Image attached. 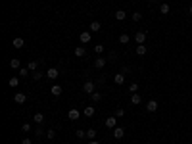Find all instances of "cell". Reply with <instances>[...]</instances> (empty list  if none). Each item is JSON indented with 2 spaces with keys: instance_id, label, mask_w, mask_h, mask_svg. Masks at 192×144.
Wrapping results in <instances>:
<instances>
[{
  "instance_id": "cell-21",
  "label": "cell",
  "mask_w": 192,
  "mask_h": 144,
  "mask_svg": "<svg viewBox=\"0 0 192 144\" xmlns=\"http://www.w3.org/2000/svg\"><path fill=\"white\" fill-rule=\"evenodd\" d=\"M33 121L37 123V125H42V123H44V115L42 114H35L33 115Z\"/></svg>"
},
{
  "instance_id": "cell-4",
  "label": "cell",
  "mask_w": 192,
  "mask_h": 144,
  "mask_svg": "<svg viewBox=\"0 0 192 144\" xmlns=\"http://www.w3.org/2000/svg\"><path fill=\"white\" fill-rule=\"evenodd\" d=\"M134 42L144 44V42H146V33H144V31H138V33H134Z\"/></svg>"
},
{
  "instance_id": "cell-19",
  "label": "cell",
  "mask_w": 192,
  "mask_h": 144,
  "mask_svg": "<svg viewBox=\"0 0 192 144\" xmlns=\"http://www.w3.org/2000/svg\"><path fill=\"white\" fill-rule=\"evenodd\" d=\"M37 67H39V60H31L29 64H27V69L29 71H37Z\"/></svg>"
},
{
  "instance_id": "cell-3",
  "label": "cell",
  "mask_w": 192,
  "mask_h": 144,
  "mask_svg": "<svg viewBox=\"0 0 192 144\" xmlns=\"http://www.w3.org/2000/svg\"><path fill=\"white\" fill-rule=\"evenodd\" d=\"M104 125H106L108 129H112V131H113V129L117 127V117H115V115H113V117H108V119L104 121Z\"/></svg>"
},
{
  "instance_id": "cell-41",
  "label": "cell",
  "mask_w": 192,
  "mask_h": 144,
  "mask_svg": "<svg viewBox=\"0 0 192 144\" xmlns=\"http://www.w3.org/2000/svg\"><path fill=\"white\" fill-rule=\"evenodd\" d=\"M188 14H190V15H192V6H190V8H188Z\"/></svg>"
},
{
  "instance_id": "cell-35",
  "label": "cell",
  "mask_w": 192,
  "mask_h": 144,
  "mask_svg": "<svg viewBox=\"0 0 192 144\" xmlns=\"http://www.w3.org/2000/svg\"><path fill=\"white\" fill-rule=\"evenodd\" d=\"M125 115V110H123V108H117L115 110V117H123Z\"/></svg>"
},
{
  "instance_id": "cell-11",
  "label": "cell",
  "mask_w": 192,
  "mask_h": 144,
  "mask_svg": "<svg viewBox=\"0 0 192 144\" xmlns=\"http://www.w3.org/2000/svg\"><path fill=\"white\" fill-rule=\"evenodd\" d=\"M58 69H56V67H50L48 71H46V77H48V79H52V81H54V79H58Z\"/></svg>"
},
{
  "instance_id": "cell-36",
  "label": "cell",
  "mask_w": 192,
  "mask_h": 144,
  "mask_svg": "<svg viewBox=\"0 0 192 144\" xmlns=\"http://www.w3.org/2000/svg\"><path fill=\"white\" fill-rule=\"evenodd\" d=\"M94 52H96V54H102V52H104V44H96V46H94Z\"/></svg>"
},
{
  "instance_id": "cell-26",
  "label": "cell",
  "mask_w": 192,
  "mask_h": 144,
  "mask_svg": "<svg viewBox=\"0 0 192 144\" xmlns=\"http://www.w3.org/2000/svg\"><path fill=\"white\" fill-rule=\"evenodd\" d=\"M83 114H85L87 117H92V115H94V108H92V106H87L85 110H83Z\"/></svg>"
},
{
  "instance_id": "cell-29",
  "label": "cell",
  "mask_w": 192,
  "mask_h": 144,
  "mask_svg": "<svg viewBox=\"0 0 192 144\" xmlns=\"http://www.w3.org/2000/svg\"><path fill=\"white\" fill-rule=\"evenodd\" d=\"M75 136H77V138H87V131L77 129V131H75Z\"/></svg>"
},
{
  "instance_id": "cell-13",
  "label": "cell",
  "mask_w": 192,
  "mask_h": 144,
  "mask_svg": "<svg viewBox=\"0 0 192 144\" xmlns=\"http://www.w3.org/2000/svg\"><path fill=\"white\" fill-rule=\"evenodd\" d=\"M10 67H12V69H21V61H19V58H12V60H10Z\"/></svg>"
},
{
  "instance_id": "cell-30",
  "label": "cell",
  "mask_w": 192,
  "mask_h": 144,
  "mask_svg": "<svg viewBox=\"0 0 192 144\" xmlns=\"http://www.w3.org/2000/svg\"><path fill=\"white\" fill-rule=\"evenodd\" d=\"M46 138L54 140V138H56V131H54V129H48V131H46Z\"/></svg>"
},
{
  "instance_id": "cell-28",
  "label": "cell",
  "mask_w": 192,
  "mask_h": 144,
  "mask_svg": "<svg viewBox=\"0 0 192 144\" xmlns=\"http://www.w3.org/2000/svg\"><path fill=\"white\" fill-rule=\"evenodd\" d=\"M131 19H133V21H140V19H142V14H140V12H133V14H131Z\"/></svg>"
},
{
  "instance_id": "cell-17",
  "label": "cell",
  "mask_w": 192,
  "mask_h": 144,
  "mask_svg": "<svg viewBox=\"0 0 192 144\" xmlns=\"http://www.w3.org/2000/svg\"><path fill=\"white\" fill-rule=\"evenodd\" d=\"M169 12H171V6H169V4H167V2H163V4H162V6H159V14H163V15H167Z\"/></svg>"
},
{
  "instance_id": "cell-10",
  "label": "cell",
  "mask_w": 192,
  "mask_h": 144,
  "mask_svg": "<svg viewBox=\"0 0 192 144\" xmlns=\"http://www.w3.org/2000/svg\"><path fill=\"white\" fill-rule=\"evenodd\" d=\"M100 29H102L100 21H90V25H89V31H90V33H98Z\"/></svg>"
},
{
  "instance_id": "cell-24",
  "label": "cell",
  "mask_w": 192,
  "mask_h": 144,
  "mask_svg": "<svg viewBox=\"0 0 192 144\" xmlns=\"http://www.w3.org/2000/svg\"><path fill=\"white\" fill-rule=\"evenodd\" d=\"M129 40H131V37H129L127 33H121V35H119V42H121V44H129Z\"/></svg>"
},
{
  "instance_id": "cell-40",
  "label": "cell",
  "mask_w": 192,
  "mask_h": 144,
  "mask_svg": "<svg viewBox=\"0 0 192 144\" xmlns=\"http://www.w3.org/2000/svg\"><path fill=\"white\" fill-rule=\"evenodd\" d=\"M90 144H100V142H98V140H90Z\"/></svg>"
},
{
  "instance_id": "cell-18",
  "label": "cell",
  "mask_w": 192,
  "mask_h": 144,
  "mask_svg": "<svg viewBox=\"0 0 192 144\" xmlns=\"http://www.w3.org/2000/svg\"><path fill=\"white\" fill-rule=\"evenodd\" d=\"M19 79H21V77H10L8 85L12 86V89H15V86H19Z\"/></svg>"
},
{
  "instance_id": "cell-31",
  "label": "cell",
  "mask_w": 192,
  "mask_h": 144,
  "mask_svg": "<svg viewBox=\"0 0 192 144\" xmlns=\"http://www.w3.org/2000/svg\"><path fill=\"white\" fill-rule=\"evenodd\" d=\"M129 92H131V94L138 92V85H137V83H131V85H129Z\"/></svg>"
},
{
  "instance_id": "cell-27",
  "label": "cell",
  "mask_w": 192,
  "mask_h": 144,
  "mask_svg": "<svg viewBox=\"0 0 192 144\" xmlns=\"http://www.w3.org/2000/svg\"><path fill=\"white\" fill-rule=\"evenodd\" d=\"M87 138H89V140H94V138H96V129H89V131H87Z\"/></svg>"
},
{
  "instance_id": "cell-9",
  "label": "cell",
  "mask_w": 192,
  "mask_h": 144,
  "mask_svg": "<svg viewBox=\"0 0 192 144\" xmlns=\"http://www.w3.org/2000/svg\"><path fill=\"white\" fill-rule=\"evenodd\" d=\"M106 64H108V60H106V58H102V56H100V58H96V60H94V67H96V69H102Z\"/></svg>"
},
{
  "instance_id": "cell-38",
  "label": "cell",
  "mask_w": 192,
  "mask_h": 144,
  "mask_svg": "<svg viewBox=\"0 0 192 144\" xmlns=\"http://www.w3.org/2000/svg\"><path fill=\"white\" fill-rule=\"evenodd\" d=\"M35 135H37V136H42V129H40V127H37V129H35Z\"/></svg>"
},
{
  "instance_id": "cell-15",
  "label": "cell",
  "mask_w": 192,
  "mask_h": 144,
  "mask_svg": "<svg viewBox=\"0 0 192 144\" xmlns=\"http://www.w3.org/2000/svg\"><path fill=\"white\" fill-rule=\"evenodd\" d=\"M140 102H142V96L138 94V92H134V94H131V104H133V106L140 104Z\"/></svg>"
},
{
  "instance_id": "cell-34",
  "label": "cell",
  "mask_w": 192,
  "mask_h": 144,
  "mask_svg": "<svg viewBox=\"0 0 192 144\" xmlns=\"http://www.w3.org/2000/svg\"><path fill=\"white\" fill-rule=\"evenodd\" d=\"M33 79L35 81H40V79H42V73H40V71H33Z\"/></svg>"
},
{
  "instance_id": "cell-8",
  "label": "cell",
  "mask_w": 192,
  "mask_h": 144,
  "mask_svg": "<svg viewBox=\"0 0 192 144\" xmlns=\"http://www.w3.org/2000/svg\"><path fill=\"white\" fill-rule=\"evenodd\" d=\"M67 117L75 121V119H79V117H81V111H79V110H75V108H71V110L67 111Z\"/></svg>"
},
{
  "instance_id": "cell-25",
  "label": "cell",
  "mask_w": 192,
  "mask_h": 144,
  "mask_svg": "<svg viewBox=\"0 0 192 144\" xmlns=\"http://www.w3.org/2000/svg\"><path fill=\"white\" fill-rule=\"evenodd\" d=\"M146 52H148L146 44H138V46H137V54H138V56H144Z\"/></svg>"
},
{
  "instance_id": "cell-22",
  "label": "cell",
  "mask_w": 192,
  "mask_h": 144,
  "mask_svg": "<svg viewBox=\"0 0 192 144\" xmlns=\"http://www.w3.org/2000/svg\"><path fill=\"white\" fill-rule=\"evenodd\" d=\"M102 98H104V96H102V92H92V94H90V100L94 102V104H96V102H100Z\"/></svg>"
},
{
  "instance_id": "cell-2",
  "label": "cell",
  "mask_w": 192,
  "mask_h": 144,
  "mask_svg": "<svg viewBox=\"0 0 192 144\" xmlns=\"http://www.w3.org/2000/svg\"><path fill=\"white\" fill-rule=\"evenodd\" d=\"M14 102L15 104H25V102H27V94H25V92H15Z\"/></svg>"
},
{
  "instance_id": "cell-23",
  "label": "cell",
  "mask_w": 192,
  "mask_h": 144,
  "mask_svg": "<svg viewBox=\"0 0 192 144\" xmlns=\"http://www.w3.org/2000/svg\"><path fill=\"white\" fill-rule=\"evenodd\" d=\"M125 17H127V12H123V10H117V12H115V19H117V21H123Z\"/></svg>"
},
{
  "instance_id": "cell-37",
  "label": "cell",
  "mask_w": 192,
  "mask_h": 144,
  "mask_svg": "<svg viewBox=\"0 0 192 144\" xmlns=\"http://www.w3.org/2000/svg\"><path fill=\"white\" fill-rule=\"evenodd\" d=\"M104 81H106V77H104V75H102V77H98V79L94 81V83H96V86H100V85L104 83Z\"/></svg>"
},
{
  "instance_id": "cell-5",
  "label": "cell",
  "mask_w": 192,
  "mask_h": 144,
  "mask_svg": "<svg viewBox=\"0 0 192 144\" xmlns=\"http://www.w3.org/2000/svg\"><path fill=\"white\" fill-rule=\"evenodd\" d=\"M112 135H113V138H115V140H119V138L125 136V129H123V127H115Z\"/></svg>"
},
{
  "instance_id": "cell-20",
  "label": "cell",
  "mask_w": 192,
  "mask_h": 144,
  "mask_svg": "<svg viewBox=\"0 0 192 144\" xmlns=\"http://www.w3.org/2000/svg\"><path fill=\"white\" fill-rule=\"evenodd\" d=\"M61 90H64V89H61L60 85H54V86H50V92H52L54 96H60V94H61Z\"/></svg>"
},
{
  "instance_id": "cell-33",
  "label": "cell",
  "mask_w": 192,
  "mask_h": 144,
  "mask_svg": "<svg viewBox=\"0 0 192 144\" xmlns=\"http://www.w3.org/2000/svg\"><path fill=\"white\" fill-rule=\"evenodd\" d=\"M27 67H21V69H17V77H27Z\"/></svg>"
},
{
  "instance_id": "cell-6",
  "label": "cell",
  "mask_w": 192,
  "mask_h": 144,
  "mask_svg": "<svg viewBox=\"0 0 192 144\" xmlns=\"http://www.w3.org/2000/svg\"><path fill=\"white\" fill-rule=\"evenodd\" d=\"M156 110H158V102H156V100H148L146 102V111H148V114H154Z\"/></svg>"
},
{
  "instance_id": "cell-1",
  "label": "cell",
  "mask_w": 192,
  "mask_h": 144,
  "mask_svg": "<svg viewBox=\"0 0 192 144\" xmlns=\"http://www.w3.org/2000/svg\"><path fill=\"white\" fill-rule=\"evenodd\" d=\"M94 89H96V83H94V81H87V83L83 85V92H85V94H92V92H96Z\"/></svg>"
},
{
  "instance_id": "cell-42",
  "label": "cell",
  "mask_w": 192,
  "mask_h": 144,
  "mask_svg": "<svg viewBox=\"0 0 192 144\" xmlns=\"http://www.w3.org/2000/svg\"><path fill=\"white\" fill-rule=\"evenodd\" d=\"M148 2H156V0H148Z\"/></svg>"
},
{
  "instance_id": "cell-16",
  "label": "cell",
  "mask_w": 192,
  "mask_h": 144,
  "mask_svg": "<svg viewBox=\"0 0 192 144\" xmlns=\"http://www.w3.org/2000/svg\"><path fill=\"white\" fill-rule=\"evenodd\" d=\"M12 44H14V48H23V44H25V40H23L21 37H15V39L12 40Z\"/></svg>"
},
{
  "instance_id": "cell-39",
  "label": "cell",
  "mask_w": 192,
  "mask_h": 144,
  "mask_svg": "<svg viewBox=\"0 0 192 144\" xmlns=\"http://www.w3.org/2000/svg\"><path fill=\"white\" fill-rule=\"evenodd\" d=\"M21 144H33V140H31V138H23Z\"/></svg>"
},
{
  "instance_id": "cell-14",
  "label": "cell",
  "mask_w": 192,
  "mask_h": 144,
  "mask_svg": "<svg viewBox=\"0 0 192 144\" xmlns=\"http://www.w3.org/2000/svg\"><path fill=\"white\" fill-rule=\"evenodd\" d=\"M113 81H115V85H119V86H121L123 83H125V73H115Z\"/></svg>"
},
{
  "instance_id": "cell-12",
  "label": "cell",
  "mask_w": 192,
  "mask_h": 144,
  "mask_svg": "<svg viewBox=\"0 0 192 144\" xmlns=\"http://www.w3.org/2000/svg\"><path fill=\"white\" fill-rule=\"evenodd\" d=\"M73 52H75V56H77V58H85V56H87L85 46H77V48L73 50Z\"/></svg>"
},
{
  "instance_id": "cell-32",
  "label": "cell",
  "mask_w": 192,
  "mask_h": 144,
  "mask_svg": "<svg viewBox=\"0 0 192 144\" xmlns=\"http://www.w3.org/2000/svg\"><path fill=\"white\" fill-rule=\"evenodd\" d=\"M31 129H33V127H31V123H23V125H21V131H23V133H31Z\"/></svg>"
},
{
  "instance_id": "cell-7",
  "label": "cell",
  "mask_w": 192,
  "mask_h": 144,
  "mask_svg": "<svg viewBox=\"0 0 192 144\" xmlns=\"http://www.w3.org/2000/svg\"><path fill=\"white\" fill-rule=\"evenodd\" d=\"M90 39H92V33H90V31H83V33L79 35V40H81V42H90Z\"/></svg>"
}]
</instances>
